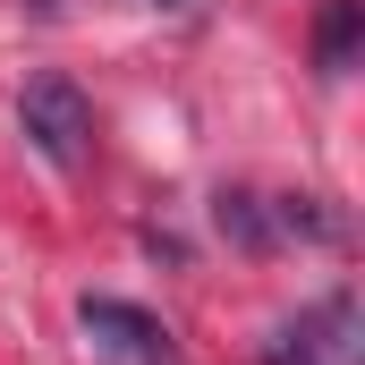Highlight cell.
Returning <instances> with one entry per match:
<instances>
[{
    "label": "cell",
    "instance_id": "cell-2",
    "mask_svg": "<svg viewBox=\"0 0 365 365\" xmlns=\"http://www.w3.org/2000/svg\"><path fill=\"white\" fill-rule=\"evenodd\" d=\"M264 365H365V306L349 289L314 297L306 314H289L264 340Z\"/></svg>",
    "mask_w": 365,
    "mask_h": 365
},
{
    "label": "cell",
    "instance_id": "cell-3",
    "mask_svg": "<svg viewBox=\"0 0 365 365\" xmlns=\"http://www.w3.org/2000/svg\"><path fill=\"white\" fill-rule=\"evenodd\" d=\"M77 323H86L93 349H110L128 365H170V331L145 306H128V297H77Z\"/></svg>",
    "mask_w": 365,
    "mask_h": 365
},
{
    "label": "cell",
    "instance_id": "cell-1",
    "mask_svg": "<svg viewBox=\"0 0 365 365\" xmlns=\"http://www.w3.org/2000/svg\"><path fill=\"white\" fill-rule=\"evenodd\" d=\"M17 128H26V145H34L51 170H86V162H93V102H86V86L60 77V68L26 77V93H17Z\"/></svg>",
    "mask_w": 365,
    "mask_h": 365
},
{
    "label": "cell",
    "instance_id": "cell-5",
    "mask_svg": "<svg viewBox=\"0 0 365 365\" xmlns=\"http://www.w3.org/2000/svg\"><path fill=\"white\" fill-rule=\"evenodd\" d=\"M212 221H221V238H238L247 255H264V247H272V195H247V187H230V195L212 204Z\"/></svg>",
    "mask_w": 365,
    "mask_h": 365
},
{
    "label": "cell",
    "instance_id": "cell-4",
    "mask_svg": "<svg viewBox=\"0 0 365 365\" xmlns=\"http://www.w3.org/2000/svg\"><path fill=\"white\" fill-rule=\"evenodd\" d=\"M357 51H365V0H323V17H314V68L349 77Z\"/></svg>",
    "mask_w": 365,
    "mask_h": 365
},
{
    "label": "cell",
    "instance_id": "cell-7",
    "mask_svg": "<svg viewBox=\"0 0 365 365\" xmlns=\"http://www.w3.org/2000/svg\"><path fill=\"white\" fill-rule=\"evenodd\" d=\"M145 9H187V0H145Z\"/></svg>",
    "mask_w": 365,
    "mask_h": 365
},
{
    "label": "cell",
    "instance_id": "cell-6",
    "mask_svg": "<svg viewBox=\"0 0 365 365\" xmlns=\"http://www.w3.org/2000/svg\"><path fill=\"white\" fill-rule=\"evenodd\" d=\"M26 9H34V17H60V0H26Z\"/></svg>",
    "mask_w": 365,
    "mask_h": 365
}]
</instances>
